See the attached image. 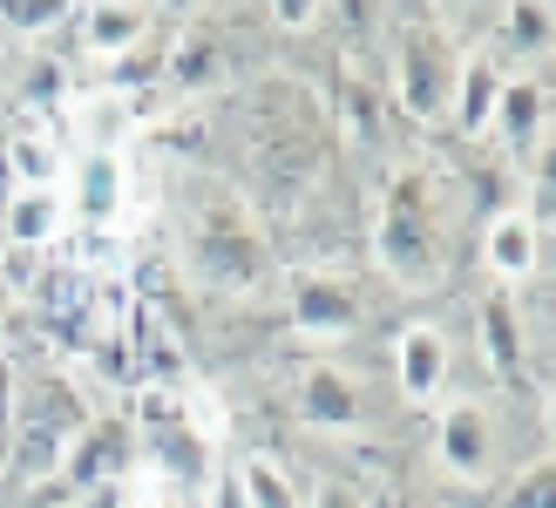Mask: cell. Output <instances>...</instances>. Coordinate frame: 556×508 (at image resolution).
Masks as SVG:
<instances>
[{
	"instance_id": "cell-19",
	"label": "cell",
	"mask_w": 556,
	"mask_h": 508,
	"mask_svg": "<svg viewBox=\"0 0 556 508\" xmlns=\"http://www.w3.org/2000/svg\"><path fill=\"white\" fill-rule=\"evenodd\" d=\"M68 150L48 129H14L8 136V190H68Z\"/></svg>"
},
{
	"instance_id": "cell-5",
	"label": "cell",
	"mask_w": 556,
	"mask_h": 508,
	"mask_svg": "<svg viewBox=\"0 0 556 508\" xmlns=\"http://www.w3.org/2000/svg\"><path fill=\"white\" fill-rule=\"evenodd\" d=\"M434 461L448 482H468L482 488L495 474H516L522 455L509 447V428H503V401L495 393H462L434 414Z\"/></svg>"
},
{
	"instance_id": "cell-15",
	"label": "cell",
	"mask_w": 556,
	"mask_h": 508,
	"mask_svg": "<svg viewBox=\"0 0 556 508\" xmlns=\"http://www.w3.org/2000/svg\"><path fill=\"white\" fill-rule=\"evenodd\" d=\"M123 183H129V169H123V156L109 150V143H96L89 156H75L68 163V217L75 224H109L123 211Z\"/></svg>"
},
{
	"instance_id": "cell-17",
	"label": "cell",
	"mask_w": 556,
	"mask_h": 508,
	"mask_svg": "<svg viewBox=\"0 0 556 508\" xmlns=\"http://www.w3.org/2000/svg\"><path fill=\"white\" fill-rule=\"evenodd\" d=\"M503 81H509V68L489 54V41L482 48H468L462 54V75H455V96H448V123H455V136H489V116H495V96H503Z\"/></svg>"
},
{
	"instance_id": "cell-20",
	"label": "cell",
	"mask_w": 556,
	"mask_h": 508,
	"mask_svg": "<svg viewBox=\"0 0 556 508\" xmlns=\"http://www.w3.org/2000/svg\"><path fill=\"white\" fill-rule=\"evenodd\" d=\"M238 482H244V501L252 508H305V488L292 482L286 468H278L271 455H238Z\"/></svg>"
},
{
	"instance_id": "cell-25",
	"label": "cell",
	"mask_w": 556,
	"mask_h": 508,
	"mask_svg": "<svg viewBox=\"0 0 556 508\" xmlns=\"http://www.w3.org/2000/svg\"><path fill=\"white\" fill-rule=\"evenodd\" d=\"M62 508H123V495H89V501H62Z\"/></svg>"
},
{
	"instance_id": "cell-24",
	"label": "cell",
	"mask_w": 556,
	"mask_h": 508,
	"mask_svg": "<svg viewBox=\"0 0 556 508\" xmlns=\"http://www.w3.org/2000/svg\"><path fill=\"white\" fill-rule=\"evenodd\" d=\"M198 508H252V501H244V482H238V468L231 461H217L211 468V482H204V501Z\"/></svg>"
},
{
	"instance_id": "cell-12",
	"label": "cell",
	"mask_w": 556,
	"mask_h": 508,
	"mask_svg": "<svg viewBox=\"0 0 556 508\" xmlns=\"http://www.w3.org/2000/svg\"><path fill=\"white\" fill-rule=\"evenodd\" d=\"M163 14L156 8H143V0H81L75 8V41L89 48V62H123V54L136 48V41H150V27H156Z\"/></svg>"
},
{
	"instance_id": "cell-23",
	"label": "cell",
	"mask_w": 556,
	"mask_h": 508,
	"mask_svg": "<svg viewBox=\"0 0 556 508\" xmlns=\"http://www.w3.org/2000/svg\"><path fill=\"white\" fill-rule=\"evenodd\" d=\"M0 21H14L21 35H48V27H68L75 8H62V0H41V8H27V0H8V8H0Z\"/></svg>"
},
{
	"instance_id": "cell-16",
	"label": "cell",
	"mask_w": 556,
	"mask_h": 508,
	"mask_svg": "<svg viewBox=\"0 0 556 508\" xmlns=\"http://www.w3.org/2000/svg\"><path fill=\"white\" fill-rule=\"evenodd\" d=\"M0 224H8V244L27 251V258H48L54 244L68 238V196L62 190H8V204H0Z\"/></svg>"
},
{
	"instance_id": "cell-3",
	"label": "cell",
	"mask_w": 556,
	"mask_h": 508,
	"mask_svg": "<svg viewBox=\"0 0 556 508\" xmlns=\"http://www.w3.org/2000/svg\"><path fill=\"white\" fill-rule=\"evenodd\" d=\"M184 265L190 278L211 292V299H238V292H258L271 278V251L265 231L244 211V190H217L198 211H190V231H184Z\"/></svg>"
},
{
	"instance_id": "cell-18",
	"label": "cell",
	"mask_w": 556,
	"mask_h": 508,
	"mask_svg": "<svg viewBox=\"0 0 556 508\" xmlns=\"http://www.w3.org/2000/svg\"><path fill=\"white\" fill-rule=\"evenodd\" d=\"M495 21H503V27H495L489 54H495L509 75H536V62H543L549 41H556V8H549V0H530V8L516 0V8H503Z\"/></svg>"
},
{
	"instance_id": "cell-9",
	"label": "cell",
	"mask_w": 556,
	"mask_h": 508,
	"mask_svg": "<svg viewBox=\"0 0 556 508\" xmlns=\"http://www.w3.org/2000/svg\"><path fill=\"white\" fill-rule=\"evenodd\" d=\"M299 420H305V428H319V434H359L374 420L359 373H346V366L326 359V353L305 359V373H299Z\"/></svg>"
},
{
	"instance_id": "cell-10",
	"label": "cell",
	"mask_w": 556,
	"mask_h": 508,
	"mask_svg": "<svg viewBox=\"0 0 556 508\" xmlns=\"http://www.w3.org/2000/svg\"><path fill=\"white\" fill-rule=\"evenodd\" d=\"M489 136L509 156H530V169H549V81H543V68L503 81L495 116H489Z\"/></svg>"
},
{
	"instance_id": "cell-7",
	"label": "cell",
	"mask_w": 556,
	"mask_h": 508,
	"mask_svg": "<svg viewBox=\"0 0 556 508\" xmlns=\"http://www.w3.org/2000/svg\"><path fill=\"white\" fill-rule=\"evenodd\" d=\"M136 474V428L123 414H96L89 428H81V441L68 447L62 474H54V488L89 501V495H123Z\"/></svg>"
},
{
	"instance_id": "cell-8",
	"label": "cell",
	"mask_w": 556,
	"mask_h": 508,
	"mask_svg": "<svg viewBox=\"0 0 556 508\" xmlns=\"http://www.w3.org/2000/svg\"><path fill=\"white\" fill-rule=\"evenodd\" d=\"M367 326V299H359L340 271H305L292 278V332L313 346H346Z\"/></svg>"
},
{
	"instance_id": "cell-6",
	"label": "cell",
	"mask_w": 556,
	"mask_h": 508,
	"mask_svg": "<svg viewBox=\"0 0 556 508\" xmlns=\"http://www.w3.org/2000/svg\"><path fill=\"white\" fill-rule=\"evenodd\" d=\"M462 75V48L434 27V14H401V48H394V96L421 129L448 123V96Z\"/></svg>"
},
{
	"instance_id": "cell-26",
	"label": "cell",
	"mask_w": 556,
	"mask_h": 508,
	"mask_svg": "<svg viewBox=\"0 0 556 508\" xmlns=\"http://www.w3.org/2000/svg\"><path fill=\"white\" fill-rule=\"evenodd\" d=\"M156 508H198V501H156Z\"/></svg>"
},
{
	"instance_id": "cell-11",
	"label": "cell",
	"mask_w": 556,
	"mask_h": 508,
	"mask_svg": "<svg viewBox=\"0 0 556 508\" xmlns=\"http://www.w3.org/2000/svg\"><path fill=\"white\" fill-rule=\"evenodd\" d=\"M394 393L407 407H434L441 393H448V373H455V353H448V332L434 319H414L394 332Z\"/></svg>"
},
{
	"instance_id": "cell-22",
	"label": "cell",
	"mask_w": 556,
	"mask_h": 508,
	"mask_svg": "<svg viewBox=\"0 0 556 508\" xmlns=\"http://www.w3.org/2000/svg\"><path fill=\"white\" fill-rule=\"evenodd\" d=\"M305 508H374V495L353 482V474H332L319 468L313 482H305Z\"/></svg>"
},
{
	"instance_id": "cell-1",
	"label": "cell",
	"mask_w": 556,
	"mask_h": 508,
	"mask_svg": "<svg viewBox=\"0 0 556 508\" xmlns=\"http://www.w3.org/2000/svg\"><path fill=\"white\" fill-rule=\"evenodd\" d=\"M326 177V116L305 102L286 75L252 81L244 96V196H313V183Z\"/></svg>"
},
{
	"instance_id": "cell-14",
	"label": "cell",
	"mask_w": 556,
	"mask_h": 508,
	"mask_svg": "<svg viewBox=\"0 0 556 508\" xmlns=\"http://www.w3.org/2000/svg\"><path fill=\"white\" fill-rule=\"evenodd\" d=\"M476 339L489 353V380L495 386H522V373H530V332H522V305L509 292H489L476 305Z\"/></svg>"
},
{
	"instance_id": "cell-21",
	"label": "cell",
	"mask_w": 556,
	"mask_h": 508,
	"mask_svg": "<svg viewBox=\"0 0 556 508\" xmlns=\"http://www.w3.org/2000/svg\"><path fill=\"white\" fill-rule=\"evenodd\" d=\"M503 508H556V468H549V455H530L509 474Z\"/></svg>"
},
{
	"instance_id": "cell-13",
	"label": "cell",
	"mask_w": 556,
	"mask_h": 508,
	"mask_svg": "<svg viewBox=\"0 0 556 508\" xmlns=\"http://www.w3.org/2000/svg\"><path fill=\"white\" fill-rule=\"evenodd\" d=\"M543 224L522 211V204H503L489 217V231H482V258H489V271L503 278V285H536L543 278Z\"/></svg>"
},
{
	"instance_id": "cell-4",
	"label": "cell",
	"mask_w": 556,
	"mask_h": 508,
	"mask_svg": "<svg viewBox=\"0 0 556 508\" xmlns=\"http://www.w3.org/2000/svg\"><path fill=\"white\" fill-rule=\"evenodd\" d=\"M374 258L394 285L421 292L441 278V224H434V177L421 163H401L380 190V224H374Z\"/></svg>"
},
{
	"instance_id": "cell-2",
	"label": "cell",
	"mask_w": 556,
	"mask_h": 508,
	"mask_svg": "<svg viewBox=\"0 0 556 508\" xmlns=\"http://www.w3.org/2000/svg\"><path fill=\"white\" fill-rule=\"evenodd\" d=\"M89 420H96L89 386H81L48 346H35V366L8 373V474L21 488L54 482Z\"/></svg>"
}]
</instances>
